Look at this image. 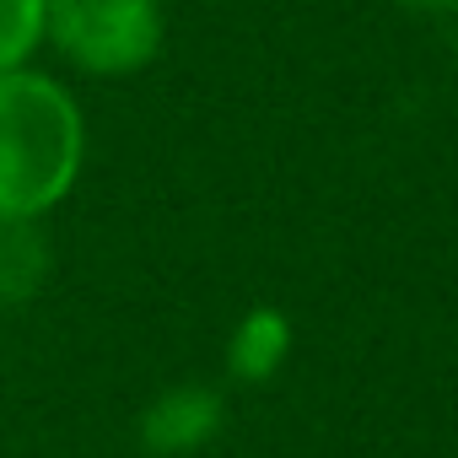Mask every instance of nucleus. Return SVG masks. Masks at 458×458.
I'll return each mask as SVG.
<instances>
[{"label":"nucleus","instance_id":"1","mask_svg":"<svg viewBox=\"0 0 458 458\" xmlns=\"http://www.w3.org/2000/svg\"><path fill=\"white\" fill-rule=\"evenodd\" d=\"M81 167V114L49 76H0V221H33Z\"/></svg>","mask_w":458,"mask_h":458},{"label":"nucleus","instance_id":"2","mask_svg":"<svg viewBox=\"0 0 458 458\" xmlns=\"http://www.w3.org/2000/svg\"><path fill=\"white\" fill-rule=\"evenodd\" d=\"M44 33L87 76H130L162 44L157 0H44Z\"/></svg>","mask_w":458,"mask_h":458},{"label":"nucleus","instance_id":"3","mask_svg":"<svg viewBox=\"0 0 458 458\" xmlns=\"http://www.w3.org/2000/svg\"><path fill=\"white\" fill-rule=\"evenodd\" d=\"M281 356H286V318L270 308L249 313V324L238 329V345H233V367L243 377H265Z\"/></svg>","mask_w":458,"mask_h":458},{"label":"nucleus","instance_id":"4","mask_svg":"<svg viewBox=\"0 0 458 458\" xmlns=\"http://www.w3.org/2000/svg\"><path fill=\"white\" fill-rule=\"evenodd\" d=\"M44 38V0H0V76L17 71Z\"/></svg>","mask_w":458,"mask_h":458}]
</instances>
